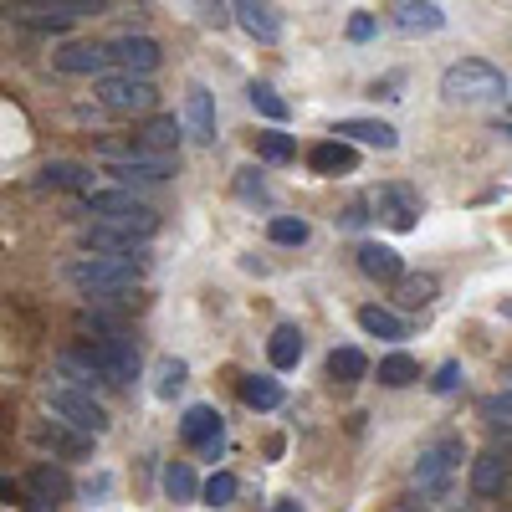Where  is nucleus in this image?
Segmentation results:
<instances>
[{"instance_id":"f704fd0d","label":"nucleus","mask_w":512,"mask_h":512,"mask_svg":"<svg viewBox=\"0 0 512 512\" xmlns=\"http://www.w3.org/2000/svg\"><path fill=\"white\" fill-rule=\"evenodd\" d=\"M236 492H241V482H236L231 472H216L210 482H200V497H205L210 507H231V502H236Z\"/></svg>"},{"instance_id":"a211bd4d","label":"nucleus","mask_w":512,"mask_h":512,"mask_svg":"<svg viewBox=\"0 0 512 512\" xmlns=\"http://www.w3.org/2000/svg\"><path fill=\"white\" fill-rule=\"evenodd\" d=\"M26 492H31V502H67L72 497V477L62 472V466H52V461H41V466H31L26 472Z\"/></svg>"},{"instance_id":"1a4fd4ad","label":"nucleus","mask_w":512,"mask_h":512,"mask_svg":"<svg viewBox=\"0 0 512 512\" xmlns=\"http://www.w3.org/2000/svg\"><path fill=\"white\" fill-rule=\"evenodd\" d=\"M103 384H134L139 379V349H134V338H123V333H108L98 338V344H88Z\"/></svg>"},{"instance_id":"79ce46f5","label":"nucleus","mask_w":512,"mask_h":512,"mask_svg":"<svg viewBox=\"0 0 512 512\" xmlns=\"http://www.w3.org/2000/svg\"><path fill=\"white\" fill-rule=\"evenodd\" d=\"M482 410H487V420H492V425H502V431H507V390H502V395H492Z\"/></svg>"},{"instance_id":"58836bf2","label":"nucleus","mask_w":512,"mask_h":512,"mask_svg":"<svg viewBox=\"0 0 512 512\" xmlns=\"http://www.w3.org/2000/svg\"><path fill=\"white\" fill-rule=\"evenodd\" d=\"M195 11H200V21H210V26H226V21H231L226 0H195Z\"/></svg>"},{"instance_id":"393cba45","label":"nucleus","mask_w":512,"mask_h":512,"mask_svg":"<svg viewBox=\"0 0 512 512\" xmlns=\"http://www.w3.org/2000/svg\"><path fill=\"white\" fill-rule=\"evenodd\" d=\"M139 149H144V154H175V149H180V123L169 118V113L149 118L144 134H139Z\"/></svg>"},{"instance_id":"4be33fe9","label":"nucleus","mask_w":512,"mask_h":512,"mask_svg":"<svg viewBox=\"0 0 512 512\" xmlns=\"http://www.w3.org/2000/svg\"><path fill=\"white\" fill-rule=\"evenodd\" d=\"M185 123H190V139L195 144H216V98H210V88H190Z\"/></svg>"},{"instance_id":"9b49d317","label":"nucleus","mask_w":512,"mask_h":512,"mask_svg":"<svg viewBox=\"0 0 512 512\" xmlns=\"http://www.w3.org/2000/svg\"><path fill=\"white\" fill-rule=\"evenodd\" d=\"M390 26L395 31H410V36H431L446 26V11L436 6V0H390Z\"/></svg>"},{"instance_id":"2f4dec72","label":"nucleus","mask_w":512,"mask_h":512,"mask_svg":"<svg viewBox=\"0 0 512 512\" xmlns=\"http://www.w3.org/2000/svg\"><path fill=\"white\" fill-rule=\"evenodd\" d=\"M185 359H159V369H154V395L159 400H175L180 390H185Z\"/></svg>"},{"instance_id":"4468645a","label":"nucleus","mask_w":512,"mask_h":512,"mask_svg":"<svg viewBox=\"0 0 512 512\" xmlns=\"http://www.w3.org/2000/svg\"><path fill=\"white\" fill-rule=\"evenodd\" d=\"M36 446L52 451V456H62V461H88V456H93V436L72 431V425H62V420L36 425Z\"/></svg>"},{"instance_id":"c85d7f7f","label":"nucleus","mask_w":512,"mask_h":512,"mask_svg":"<svg viewBox=\"0 0 512 512\" xmlns=\"http://www.w3.org/2000/svg\"><path fill=\"white\" fill-rule=\"evenodd\" d=\"M164 492L175 497V502H195V497H200L195 466H190V461H169V466H164Z\"/></svg>"},{"instance_id":"9d476101","label":"nucleus","mask_w":512,"mask_h":512,"mask_svg":"<svg viewBox=\"0 0 512 512\" xmlns=\"http://www.w3.org/2000/svg\"><path fill=\"white\" fill-rule=\"evenodd\" d=\"M108 62H118L128 77H149L159 62H164V52H159V41L154 36H118V41H108Z\"/></svg>"},{"instance_id":"aec40b11","label":"nucleus","mask_w":512,"mask_h":512,"mask_svg":"<svg viewBox=\"0 0 512 512\" xmlns=\"http://www.w3.org/2000/svg\"><path fill=\"white\" fill-rule=\"evenodd\" d=\"M308 164H313V175H354V169H359V149L344 144V139H323V144H313Z\"/></svg>"},{"instance_id":"39448f33","label":"nucleus","mask_w":512,"mask_h":512,"mask_svg":"<svg viewBox=\"0 0 512 512\" xmlns=\"http://www.w3.org/2000/svg\"><path fill=\"white\" fill-rule=\"evenodd\" d=\"M159 231V216L149 210V216L139 221H93L88 231H82V251L88 256H113V251H134L139 241H149Z\"/></svg>"},{"instance_id":"6e6552de","label":"nucleus","mask_w":512,"mask_h":512,"mask_svg":"<svg viewBox=\"0 0 512 512\" xmlns=\"http://www.w3.org/2000/svg\"><path fill=\"white\" fill-rule=\"evenodd\" d=\"M103 169L128 190V185H164L169 175H175V159H169V154H144V149H134V154H108Z\"/></svg>"},{"instance_id":"a19ab883","label":"nucleus","mask_w":512,"mask_h":512,"mask_svg":"<svg viewBox=\"0 0 512 512\" xmlns=\"http://www.w3.org/2000/svg\"><path fill=\"white\" fill-rule=\"evenodd\" d=\"M369 36H374V16H369V11L349 16V41H369Z\"/></svg>"},{"instance_id":"72a5a7b5","label":"nucleus","mask_w":512,"mask_h":512,"mask_svg":"<svg viewBox=\"0 0 512 512\" xmlns=\"http://www.w3.org/2000/svg\"><path fill=\"white\" fill-rule=\"evenodd\" d=\"M267 236H272L277 246H303L313 231H308V221H303V216H277V221L267 226Z\"/></svg>"},{"instance_id":"2eb2a0df","label":"nucleus","mask_w":512,"mask_h":512,"mask_svg":"<svg viewBox=\"0 0 512 512\" xmlns=\"http://www.w3.org/2000/svg\"><path fill=\"white\" fill-rule=\"evenodd\" d=\"M113 62H108V47L98 41H67L57 52V72H72V77H103Z\"/></svg>"},{"instance_id":"cd10ccee","label":"nucleus","mask_w":512,"mask_h":512,"mask_svg":"<svg viewBox=\"0 0 512 512\" xmlns=\"http://www.w3.org/2000/svg\"><path fill=\"white\" fill-rule=\"evenodd\" d=\"M241 400H246L251 410H277V405H282V384H277L272 374H246V379H241Z\"/></svg>"},{"instance_id":"ddd939ff","label":"nucleus","mask_w":512,"mask_h":512,"mask_svg":"<svg viewBox=\"0 0 512 512\" xmlns=\"http://www.w3.org/2000/svg\"><path fill=\"white\" fill-rule=\"evenodd\" d=\"M369 205H374L395 231H410V226L420 221V195H415L410 185H379V195H374Z\"/></svg>"},{"instance_id":"a18cd8bd","label":"nucleus","mask_w":512,"mask_h":512,"mask_svg":"<svg viewBox=\"0 0 512 512\" xmlns=\"http://www.w3.org/2000/svg\"><path fill=\"white\" fill-rule=\"evenodd\" d=\"M272 512H303V507H297V502H277Z\"/></svg>"},{"instance_id":"5701e85b","label":"nucleus","mask_w":512,"mask_h":512,"mask_svg":"<svg viewBox=\"0 0 512 512\" xmlns=\"http://www.w3.org/2000/svg\"><path fill=\"white\" fill-rule=\"evenodd\" d=\"M472 487H477V497H502L507 492V451L492 446L472 461Z\"/></svg>"},{"instance_id":"4c0bfd02","label":"nucleus","mask_w":512,"mask_h":512,"mask_svg":"<svg viewBox=\"0 0 512 512\" xmlns=\"http://www.w3.org/2000/svg\"><path fill=\"white\" fill-rule=\"evenodd\" d=\"M400 282H405V277H400ZM431 292H436L431 277H410V282H405V303H410V308H425V303H431Z\"/></svg>"},{"instance_id":"f03ea898","label":"nucleus","mask_w":512,"mask_h":512,"mask_svg":"<svg viewBox=\"0 0 512 512\" xmlns=\"http://www.w3.org/2000/svg\"><path fill=\"white\" fill-rule=\"evenodd\" d=\"M441 98L446 103H502L507 98V77L492 62H482V57H461L441 77Z\"/></svg>"},{"instance_id":"b1692460","label":"nucleus","mask_w":512,"mask_h":512,"mask_svg":"<svg viewBox=\"0 0 512 512\" xmlns=\"http://www.w3.org/2000/svg\"><path fill=\"white\" fill-rule=\"evenodd\" d=\"M36 185H41V190H77V195H88V190H93V169H82V164H72V159H52V164L36 175Z\"/></svg>"},{"instance_id":"ea45409f","label":"nucleus","mask_w":512,"mask_h":512,"mask_svg":"<svg viewBox=\"0 0 512 512\" xmlns=\"http://www.w3.org/2000/svg\"><path fill=\"white\" fill-rule=\"evenodd\" d=\"M236 190H241L246 200H262V195H267V185H262V175H256V169H241V180H236Z\"/></svg>"},{"instance_id":"7ed1b4c3","label":"nucleus","mask_w":512,"mask_h":512,"mask_svg":"<svg viewBox=\"0 0 512 512\" xmlns=\"http://www.w3.org/2000/svg\"><path fill=\"white\" fill-rule=\"evenodd\" d=\"M47 410H52L62 425H72V431L93 436V441L108 431V410H103L88 390H72V384H52V390H47Z\"/></svg>"},{"instance_id":"f3484780","label":"nucleus","mask_w":512,"mask_h":512,"mask_svg":"<svg viewBox=\"0 0 512 512\" xmlns=\"http://www.w3.org/2000/svg\"><path fill=\"white\" fill-rule=\"evenodd\" d=\"M344 144H374V149H395L400 134H395V123H384V118H344L333 128Z\"/></svg>"},{"instance_id":"f8f14e48","label":"nucleus","mask_w":512,"mask_h":512,"mask_svg":"<svg viewBox=\"0 0 512 512\" xmlns=\"http://www.w3.org/2000/svg\"><path fill=\"white\" fill-rule=\"evenodd\" d=\"M82 205H88V216H98V221H139V216H149V205L134 190H88Z\"/></svg>"},{"instance_id":"6ab92c4d","label":"nucleus","mask_w":512,"mask_h":512,"mask_svg":"<svg viewBox=\"0 0 512 512\" xmlns=\"http://www.w3.org/2000/svg\"><path fill=\"white\" fill-rule=\"evenodd\" d=\"M21 31H41V36H62L72 21L52 6V0H41V6H21V0H11V11H6Z\"/></svg>"},{"instance_id":"7c9ffc66","label":"nucleus","mask_w":512,"mask_h":512,"mask_svg":"<svg viewBox=\"0 0 512 512\" xmlns=\"http://www.w3.org/2000/svg\"><path fill=\"white\" fill-rule=\"evenodd\" d=\"M328 374H333L338 384H354V379L369 374V359H364L359 349H333V354H328Z\"/></svg>"},{"instance_id":"412c9836","label":"nucleus","mask_w":512,"mask_h":512,"mask_svg":"<svg viewBox=\"0 0 512 512\" xmlns=\"http://www.w3.org/2000/svg\"><path fill=\"white\" fill-rule=\"evenodd\" d=\"M359 272L374 277V282H400L405 277V262L395 246H379V241H364L359 246Z\"/></svg>"},{"instance_id":"dca6fc26","label":"nucleus","mask_w":512,"mask_h":512,"mask_svg":"<svg viewBox=\"0 0 512 512\" xmlns=\"http://www.w3.org/2000/svg\"><path fill=\"white\" fill-rule=\"evenodd\" d=\"M231 16H236L241 31L256 36V41H277V36H282V16H277L272 0H236Z\"/></svg>"},{"instance_id":"c9c22d12","label":"nucleus","mask_w":512,"mask_h":512,"mask_svg":"<svg viewBox=\"0 0 512 512\" xmlns=\"http://www.w3.org/2000/svg\"><path fill=\"white\" fill-rule=\"evenodd\" d=\"M256 154H262L267 164H287L297 154V144H292V134H262L256 139Z\"/></svg>"},{"instance_id":"473e14b6","label":"nucleus","mask_w":512,"mask_h":512,"mask_svg":"<svg viewBox=\"0 0 512 512\" xmlns=\"http://www.w3.org/2000/svg\"><path fill=\"white\" fill-rule=\"evenodd\" d=\"M246 93H251V108L262 113V118H272V123H282V118H287V98H277L272 82H251Z\"/></svg>"},{"instance_id":"37998d69","label":"nucleus","mask_w":512,"mask_h":512,"mask_svg":"<svg viewBox=\"0 0 512 512\" xmlns=\"http://www.w3.org/2000/svg\"><path fill=\"white\" fill-rule=\"evenodd\" d=\"M364 210H369V200H354V205H349V210H344V216H338V221H344L349 231H359V226L369 221V216H364Z\"/></svg>"},{"instance_id":"bb28decb","label":"nucleus","mask_w":512,"mask_h":512,"mask_svg":"<svg viewBox=\"0 0 512 512\" xmlns=\"http://www.w3.org/2000/svg\"><path fill=\"white\" fill-rule=\"evenodd\" d=\"M359 328H364L369 338H405V333H410L400 313H390V308H379V303L359 308Z\"/></svg>"},{"instance_id":"c756f323","label":"nucleus","mask_w":512,"mask_h":512,"mask_svg":"<svg viewBox=\"0 0 512 512\" xmlns=\"http://www.w3.org/2000/svg\"><path fill=\"white\" fill-rule=\"evenodd\" d=\"M420 379V364L410 354H390V359H379V384H390V390H405V384Z\"/></svg>"},{"instance_id":"e433bc0d","label":"nucleus","mask_w":512,"mask_h":512,"mask_svg":"<svg viewBox=\"0 0 512 512\" xmlns=\"http://www.w3.org/2000/svg\"><path fill=\"white\" fill-rule=\"evenodd\" d=\"M431 390H436V395H456V390H461V364H456V359H446V364L436 369Z\"/></svg>"},{"instance_id":"20e7f679","label":"nucleus","mask_w":512,"mask_h":512,"mask_svg":"<svg viewBox=\"0 0 512 512\" xmlns=\"http://www.w3.org/2000/svg\"><path fill=\"white\" fill-rule=\"evenodd\" d=\"M461 456H466L461 436H436L431 446L420 451V461H415V482H420V492L441 502V497L451 492V472L461 466Z\"/></svg>"},{"instance_id":"c03bdc74","label":"nucleus","mask_w":512,"mask_h":512,"mask_svg":"<svg viewBox=\"0 0 512 512\" xmlns=\"http://www.w3.org/2000/svg\"><path fill=\"white\" fill-rule=\"evenodd\" d=\"M108 487H113V477H98V482H88L82 492H88V497H108Z\"/></svg>"},{"instance_id":"a878e982","label":"nucleus","mask_w":512,"mask_h":512,"mask_svg":"<svg viewBox=\"0 0 512 512\" xmlns=\"http://www.w3.org/2000/svg\"><path fill=\"white\" fill-rule=\"evenodd\" d=\"M267 354H272V369H297V359H303V328H297V323H282V328L272 333Z\"/></svg>"},{"instance_id":"f257e3e1","label":"nucleus","mask_w":512,"mask_h":512,"mask_svg":"<svg viewBox=\"0 0 512 512\" xmlns=\"http://www.w3.org/2000/svg\"><path fill=\"white\" fill-rule=\"evenodd\" d=\"M144 256L134 251H113V256H77L67 267V282L82 292V297H108V292H128L144 282Z\"/></svg>"},{"instance_id":"0eeeda50","label":"nucleus","mask_w":512,"mask_h":512,"mask_svg":"<svg viewBox=\"0 0 512 512\" xmlns=\"http://www.w3.org/2000/svg\"><path fill=\"white\" fill-rule=\"evenodd\" d=\"M180 436H185V446H190L200 461H221V451H226L221 410H216V405H190L185 420H180Z\"/></svg>"},{"instance_id":"423d86ee","label":"nucleus","mask_w":512,"mask_h":512,"mask_svg":"<svg viewBox=\"0 0 512 512\" xmlns=\"http://www.w3.org/2000/svg\"><path fill=\"white\" fill-rule=\"evenodd\" d=\"M93 93H98V103L108 108V113H123V118H134V113H149L154 108V82L149 77H128V72H118V77H93Z\"/></svg>"}]
</instances>
